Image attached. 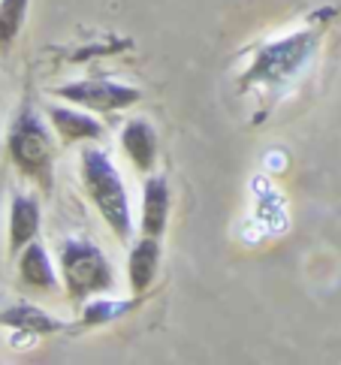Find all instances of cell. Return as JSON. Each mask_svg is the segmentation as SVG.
Instances as JSON below:
<instances>
[{"mask_svg":"<svg viewBox=\"0 0 341 365\" xmlns=\"http://www.w3.org/2000/svg\"><path fill=\"white\" fill-rule=\"evenodd\" d=\"M61 275L73 302H85L88 296L109 293L115 287L109 259L88 239H67L61 245Z\"/></svg>","mask_w":341,"mask_h":365,"instance_id":"cell-4","label":"cell"},{"mask_svg":"<svg viewBox=\"0 0 341 365\" xmlns=\"http://www.w3.org/2000/svg\"><path fill=\"white\" fill-rule=\"evenodd\" d=\"M55 97L82 106L88 112H118L127 109L133 103L142 100V91L133 85H121V82H106V79H91V82H70L55 88Z\"/></svg>","mask_w":341,"mask_h":365,"instance_id":"cell-5","label":"cell"},{"mask_svg":"<svg viewBox=\"0 0 341 365\" xmlns=\"http://www.w3.org/2000/svg\"><path fill=\"white\" fill-rule=\"evenodd\" d=\"M82 181H85L88 200L94 202V208L103 215V220L109 224L115 236L118 239L133 236V215H130L124 178L103 148L91 145L82 151Z\"/></svg>","mask_w":341,"mask_h":365,"instance_id":"cell-2","label":"cell"},{"mask_svg":"<svg viewBox=\"0 0 341 365\" xmlns=\"http://www.w3.org/2000/svg\"><path fill=\"white\" fill-rule=\"evenodd\" d=\"M157 269H161V245L154 236H142L127 259V278H130V290L142 296L154 284Z\"/></svg>","mask_w":341,"mask_h":365,"instance_id":"cell-10","label":"cell"},{"mask_svg":"<svg viewBox=\"0 0 341 365\" xmlns=\"http://www.w3.org/2000/svg\"><path fill=\"white\" fill-rule=\"evenodd\" d=\"M169 181L163 175H151L146 181V187H142V232L146 236H154L161 239L166 227H169Z\"/></svg>","mask_w":341,"mask_h":365,"instance_id":"cell-6","label":"cell"},{"mask_svg":"<svg viewBox=\"0 0 341 365\" xmlns=\"http://www.w3.org/2000/svg\"><path fill=\"white\" fill-rule=\"evenodd\" d=\"M121 148L139 173H151L157 163V133L146 118L127 121L121 130Z\"/></svg>","mask_w":341,"mask_h":365,"instance_id":"cell-9","label":"cell"},{"mask_svg":"<svg viewBox=\"0 0 341 365\" xmlns=\"http://www.w3.org/2000/svg\"><path fill=\"white\" fill-rule=\"evenodd\" d=\"M0 323L9 326V329H16V332H28V335H49V332L63 329L61 320L49 317L43 308H36L31 302H19V305L6 308L4 314H0Z\"/></svg>","mask_w":341,"mask_h":365,"instance_id":"cell-12","label":"cell"},{"mask_svg":"<svg viewBox=\"0 0 341 365\" xmlns=\"http://www.w3.org/2000/svg\"><path fill=\"white\" fill-rule=\"evenodd\" d=\"M320 36H323V31L308 28V31L284 36V40L266 43L257 51V58L251 61L248 73L239 79V88L245 94L248 91H260L263 97L266 94L278 97L281 91H287L308 70V63L314 61V55H317V48H320Z\"/></svg>","mask_w":341,"mask_h":365,"instance_id":"cell-1","label":"cell"},{"mask_svg":"<svg viewBox=\"0 0 341 365\" xmlns=\"http://www.w3.org/2000/svg\"><path fill=\"white\" fill-rule=\"evenodd\" d=\"M9 158L21 175L34 178L43 190H51V169H55V139L43 118L24 106L9 127Z\"/></svg>","mask_w":341,"mask_h":365,"instance_id":"cell-3","label":"cell"},{"mask_svg":"<svg viewBox=\"0 0 341 365\" xmlns=\"http://www.w3.org/2000/svg\"><path fill=\"white\" fill-rule=\"evenodd\" d=\"M49 121L63 145H73V142H97L103 136V124L94 115L73 109V103L70 106H49Z\"/></svg>","mask_w":341,"mask_h":365,"instance_id":"cell-7","label":"cell"},{"mask_svg":"<svg viewBox=\"0 0 341 365\" xmlns=\"http://www.w3.org/2000/svg\"><path fill=\"white\" fill-rule=\"evenodd\" d=\"M31 0H0V51H6L16 36L21 34V24L28 19Z\"/></svg>","mask_w":341,"mask_h":365,"instance_id":"cell-13","label":"cell"},{"mask_svg":"<svg viewBox=\"0 0 341 365\" xmlns=\"http://www.w3.org/2000/svg\"><path fill=\"white\" fill-rule=\"evenodd\" d=\"M19 278L21 284L34 287V290H43V293H51L58 290V275H55V266L46 254V247L39 242H31L28 247L21 251V259H19Z\"/></svg>","mask_w":341,"mask_h":365,"instance_id":"cell-11","label":"cell"},{"mask_svg":"<svg viewBox=\"0 0 341 365\" xmlns=\"http://www.w3.org/2000/svg\"><path fill=\"white\" fill-rule=\"evenodd\" d=\"M136 302H109V299H94V302H88L85 311H82V323L85 326H103L115 317H124L130 308Z\"/></svg>","mask_w":341,"mask_h":365,"instance_id":"cell-14","label":"cell"},{"mask_svg":"<svg viewBox=\"0 0 341 365\" xmlns=\"http://www.w3.org/2000/svg\"><path fill=\"white\" fill-rule=\"evenodd\" d=\"M39 232V202L28 193H12L9 205V254H21Z\"/></svg>","mask_w":341,"mask_h":365,"instance_id":"cell-8","label":"cell"}]
</instances>
